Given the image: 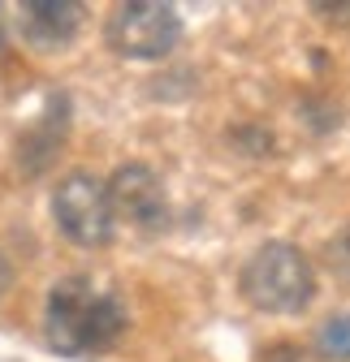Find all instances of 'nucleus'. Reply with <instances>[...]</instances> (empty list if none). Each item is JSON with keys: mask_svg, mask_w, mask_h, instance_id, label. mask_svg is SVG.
<instances>
[{"mask_svg": "<svg viewBox=\"0 0 350 362\" xmlns=\"http://www.w3.org/2000/svg\"><path fill=\"white\" fill-rule=\"evenodd\" d=\"M69 139V100L61 95H48V104H43V112L22 129V139H18V168L26 177H39L43 168H52V160L61 156Z\"/></svg>", "mask_w": 350, "mask_h": 362, "instance_id": "6", "label": "nucleus"}, {"mask_svg": "<svg viewBox=\"0 0 350 362\" xmlns=\"http://www.w3.org/2000/svg\"><path fill=\"white\" fill-rule=\"evenodd\" d=\"M324 255H329V272H333L341 285H350V224H346L337 238H329Z\"/></svg>", "mask_w": 350, "mask_h": 362, "instance_id": "9", "label": "nucleus"}, {"mask_svg": "<svg viewBox=\"0 0 350 362\" xmlns=\"http://www.w3.org/2000/svg\"><path fill=\"white\" fill-rule=\"evenodd\" d=\"M0 43H5V18H0Z\"/></svg>", "mask_w": 350, "mask_h": 362, "instance_id": "13", "label": "nucleus"}, {"mask_svg": "<svg viewBox=\"0 0 350 362\" xmlns=\"http://www.w3.org/2000/svg\"><path fill=\"white\" fill-rule=\"evenodd\" d=\"M82 30V5L74 0H26L22 5V39L30 48L57 52Z\"/></svg>", "mask_w": 350, "mask_h": 362, "instance_id": "7", "label": "nucleus"}, {"mask_svg": "<svg viewBox=\"0 0 350 362\" xmlns=\"http://www.w3.org/2000/svg\"><path fill=\"white\" fill-rule=\"evenodd\" d=\"M9 285H13V267H9V259L0 255V298L9 293Z\"/></svg>", "mask_w": 350, "mask_h": 362, "instance_id": "12", "label": "nucleus"}, {"mask_svg": "<svg viewBox=\"0 0 350 362\" xmlns=\"http://www.w3.org/2000/svg\"><path fill=\"white\" fill-rule=\"evenodd\" d=\"M316 349H320V358L350 362V310H341V315H333V320L320 324V332H316Z\"/></svg>", "mask_w": 350, "mask_h": 362, "instance_id": "8", "label": "nucleus"}, {"mask_svg": "<svg viewBox=\"0 0 350 362\" xmlns=\"http://www.w3.org/2000/svg\"><path fill=\"white\" fill-rule=\"evenodd\" d=\"M259 362H320L307 345H294V341H277L259 349Z\"/></svg>", "mask_w": 350, "mask_h": 362, "instance_id": "10", "label": "nucleus"}, {"mask_svg": "<svg viewBox=\"0 0 350 362\" xmlns=\"http://www.w3.org/2000/svg\"><path fill=\"white\" fill-rule=\"evenodd\" d=\"M104 39L125 61H160L178 48L182 18L173 5H160V0H130V5H117L108 13Z\"/></svg>", "mask_w": 350, "mask_h": 362, "instance_id": "3", "label": "nucleus"}, {"mask_svg": "<svg viewBox=\"0 0 350 362\" xmlns=\"http://www.w3.org/2000/svg\"><path fill=\"white\" fill-rule=\"evenodd\" d=\"M52 220L74 246H86V250L108 246L117 220H113V203H108L104 181L86 168L65 173L52 190Z\"/></svg>", "mask_w": 350, "mask_h": 362, "instance_id": "4", "label": "nucleus"}, {"mask_svg": "<svg viewBox=\"0 0 350 362\" xmlns=\"http://www.w3.org/2000/svg\"><path fill=\"white\" fill-rule=\"evenodd\" d=\"M238 289L264 315H298L316 298V267L294 242H264L247 259Z\"/></svg>", "mask_w": 350, "mask_h": 362, "instance_id": "2", "label": "nucleus"}, {"mask_svg": "<svg viewBox=\"0 0 350 362\" xmlns=\"http://www.w3.org/2000/svg\"><path fill=\"white\" fill-rule=\"evenodd\" d=\"M125 306L113 289H104L91 276H65L52 285L43 306V337L65 358L104 354L125 332Z\"/></svg>", "mask_w": 350, "mask_h": 362, "instance_id": "1", "label": "nucleus"}, {"mask_svg": "<svg viewBox=\"0 0 350 362\" xmlns=\"http://www.w3.org/2000/svg\"><path fill=\"white\" fill-rule=\"evenodd\" d=\"M316 13H329V22H350V5H346V0H329V5H316Z\"/></svg>", "mask_w": 350, "mask_h": 362, "instance_id": "11", "label": "nucleus"}, {"mask_svg": "<svg viewBox=\"0 0 350 362\" xmlns=\"http://www.w3.org/2000/svg\"><path fill=\"white\" fill-rule=\"evenodd\" d=\"M108 203H113V220H125L143 233H160L169 224V194L164 181L147 168V164H121L108 181Z\"/></svg>", "mask_w": 350, "mask_h": 362, "instance_id": "5", "label": "nucleus"}]
</instances>
